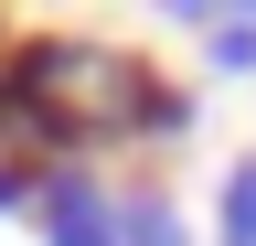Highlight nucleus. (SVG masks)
I'll return each mask as SVG.
<instances>
[{
  "instance_id": "1",
  "label": "nucleus",
  "mask_w": 256,
  "mask_h": 246,
  "mask_svg": "<svg viewBox=\"0 0 256 246\" xmlns=\"http://www.w3.org/2000/svg\"><path fill=\"white\" fill-rule=\"evenodd\" d=\"M0 107L32 161H96L118 139H182L192 129V97L160 86L128 43H96V33H11L0 54Z\"/></svg>"
},
{
  "instance_id": "2",
  "label": "nucleus",
  "mask_w": 256,
  "mask_h": 246,
  "mask_svg": "<svg viewBox=\"0 0 256 246\" xmlns=\"http://www.w3.org/2000/svg\"><path fill=\"white\" fill-rule=\"evenodd\" d=\"M32 225H43V246H118V193L86 161H54L32 193Z\"/></svg>"
},
{
  "instance_id": "3",
  "label": "nucleus",
  "mask_w": 256,
  "mask_h": 246,
  "mask_svg": "<svg viewBox=\"0 0 256 246\" xmlns=\"http://www.w3.org/2000/svg\"><path fill=\"white\" fill-rule=\"evenodd\" d=\"M118 246H192V225H182V203L160 182H128L118 193Z\"/></svg>"
},
{
  "instance_id": "4",
  "label": "nucleus",
  "mask_w": 256,
  "mask_h": 246,
  "mask_svg": "<svg viewBox=\"0 0 256 246\" xmlns=\"http://www.w3.org/2000/svg\"><path fill=\"white\" fill-rule=\"evenodd\" d=\"M214 246H256V150L224 171V193H214Z\"/></svg>"
},
{
  "instance_id": "5",
  "label": "nucleus",
  "mask_w": 256,
  "mask_h": 246,
  "mask_svg": "<svg viewBox=\"0 0 256 246\" xmlns=\"http://www.w3.org/2000/svg\"><path fill=\"white\" fill-rule=\"evenodd\" d=\"M203 43H214V65H224V75H246V65H256V11H214V22H203Z\"/></svg>"
}]
</instances>
